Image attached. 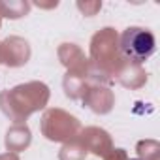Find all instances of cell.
<instances>
[{
    "label": "cell",
    "instance_id": "cell-1",
    "mask_svg": "<svg viewBox=\"0 0 160 160\" xmlns=\"http://www.w3.org/2000/svg\"><path fill=\"white\" fill-rule=\"evenodd\" d=\"M119 47H121V53L126 60L141 64L154 53L156 42H154L152 32H149L147 28L132 27V28H126L122 32Z\"/></svg>",
    "mask_w": 160,
    "mask_h": 160
}]
</instances>
